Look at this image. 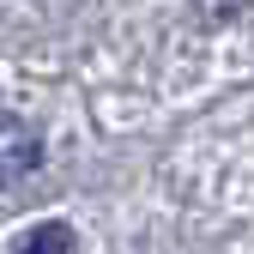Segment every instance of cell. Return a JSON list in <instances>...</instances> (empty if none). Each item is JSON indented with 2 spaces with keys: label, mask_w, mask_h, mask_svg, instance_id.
Segmentation results:
<instances>
[{
  "label": "cell",
  "mask_w": 254,
  "mask_h": 254,
  "mask_svg": "<svg viewBox=\"0 0 254 254\" xmlns=\"http://www.w3.org/2000/svg\"><path fill=\"white\" fill-rule=\"evenodd\" d=\"M12 254H73V230L61 224V218H49V224H37Z\"/></svg>",
  "instance_id": "obj_2"
},
{
  "label": "cell",
  "mask_w": 254,
  "mask_h": 254,
  "mask_svg": "<svg viewBox=\"0 0 254 254\" xmlns=\"http://www.w3.org/2000/svg\"><path fill=\"white\" fill-rule=\"evenodd\" d=\"M37 170H43V133L24 115H0V194H18Z\"/></svg>",
  "instance_id": "obj_1"
}]
</instances>
